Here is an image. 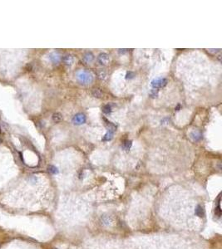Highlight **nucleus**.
Wrapping results in <instances>:
<instances>
[{
    "label": "nucleus",
    "instance_id": "9b49d317",
    "mask_svg": "<svg viewBox=\"0 0 222 249\" xmlns=\"http://www.w3.org/2000/svg\"><path fill=\"white\" fill-rule=\"evenodd\" d=\"M53 120H54L55 122H59V121H61L62 120V115L60 113H58V112L54 113V115H53Z\"/></svg>",
    "mask_w": 222,
    "mask_h": 249
},
{
    "label": "nucleus",
    "instance_id": "1a4fd4ad",
    "mask_svg": "<svg viewBox=\"0 0 222 249\" xmlns=\"http://www.w3.org/2000/svg\"><path fill=\"white\" fill-rule=\"evenodd\" d=\"M113 134H114V132L108 131L107 134L102 138V140L103 141H109V140H111L113 138Z\"/></svg>",
    "mask_w": 222,
    "mask_h": 249
},
{
    "label": "nucleus",
    "instance_id": "ddd939ff",
    "mask_svg": "<svg viewBox=\"0 0 222 249\" xmlns=\"http://www.w3.org/2000/svg\"><path fill=\"white\" fill-rule=\"evenodd\" d=\"M132 141L131 140H125L124 142H123V145H122V147H123V149H126V150H127V149H129L132 147Z\"/></svg>",
    "mask_w": 222,
    "mask_h": 249
},
{
    "label": "nucleus",
    "instance_id": "dca6fc26",
    "mask_svg": "<svg viewBox=\"0 0 222 249\" xmlns=\"http://www.w3.org/2000/svg\"><path fill=\"white\" fill-rule=\"evenodd\" d=\"M134 77H135V74H134L133 72H132V71H129V72L127 73V79H132Z\"/></svg>",
    "mask_w": 222,
    "mask_h": 249
},
{
    "label": "nucleus",
    "instance_id": "6ab92c4d",
    "mask_svg": "<svg viewBox=\"0 0 222 249\" xmlns=\"http://www.w3.org/2000/svg\"><path fill=\"white\" fill-rule=\"evenodd\" d=\"M1 142H2V140H1V139H0V143H1Z\"/></svg>",
    "mask_w": 222,
    "mask_h": 249
},
{
    "label": "nucleus",
    "instance_id": "f8f14e48",
    "mask_svg": "<svg viewBox=\"0 0 222 249\" xmlns=\"http://www.w3.org/2000/svg\"><path fill=\"white\" fill-rule=\"evenodd\" d=\"M102 112L105 114H110L111 112V106L109 104L105 105L102 107Z\"/></svg>",
    "mask_w": 222,
    "mask_h": 249
},
{
    "label": "nucleus",
    "instance_id": "39448f33",
    "mask_svg": "<svg viewBox=\"0 0 222 249\" xmlns=\"http://www.w3.org/2000/svg\"><path fill=\"white\" fill-rule=\"evenodd\" d=\"M104 121H105V125H106V126H107V130L109 131H112V132H115L116 130V126L114 124H112L111 122H110V121H107L106 119H104Z\"/></svg>",
    "mask_w": 222,
    "mask_h": 249
},
{
    "label": "nucleus",
    "instance_id": "f257e3e1",
    "mask_svg": "<svg viewBox=\"0 0 222 249\" xmlns=\"http://www.w3.org/2000/svg\"><path fill=\"white\" fill-rule=\"evenodd\" d=\"M77 79L82 84H89L93 81V77L88 71H82L77 73Z\"/></svg>",
    "mask_w": 222,
    "mask_h": 249
},
{
    "label": "nucleus",
    "instance_id": "f03ea898",
    "mask_svg": "<svg viewBox=\"0 0 222 249\" xmlns=\"http://www.w3.org/2000/svg\"><path fill=\"white\" fill-rule=\"evenodd\" d=\"M166 84H167V79L161 77V78L154 79V80L151 82V87L153 88L157 89V88L163 87Z\"/></svg>",
    "mask_w": 222,
    "mask_h": 249
},
{
    "label": "nucleus",
    "instance_id": "a211bd4d",
    "mask_svg": "<svg viewBox=\"0 0 222 249\" xmlns=\"http://www.w3.org/2000/svg\"><path fill=\"white\" fill-rule=\"evenodd\" d=\"M157 93H158V91H157V90H156V91H155V90H152L151 92V96H152V97H155V96H157Z\"/></svg>",
    "mask_w": 222,
    "mask_h": 249
},
{
    "label": "nucleus",
    "instance_id": "f3484780",
    "mask_svg": "<svg viewBox=\"0 0 222 249\" xmlns=\"http://www.w3.org/2000/svg\"><path fill=\"white\" fill-rule=\"evenodd\" d=\"M196 214L199 215V216H201V215H202V209H201V208H200V206H199L198 209H196Z\"/></svg>",
    "mask_w": 222,
    "mask_h": 249
},
{
    "label": "nucleus",
    "instance_id": "7ed1b4c3",
    "mask_svg": "<svg viewBox=\"0 0 222 249\" xmlns=\"http://www.w3.org/2000/svg\"><path fill=\"white\" fill-rule=\"evenodd\" d=\"M86 121V116L82 113H78L72 118V123L75 125H82Z\"/></svg>",
    "mask_w": 222,
    "mask_h": 249
},
{
    "label": "nucleus",
    "instance_id": "423d86ee",
    "mask_svg": "<svg viewBox=\"0 0 222 249\" xmlns=\"http://www.w3.org/2000/svg\"><path fill=\"white\" fill-rule=\"evenodd\" d=\"M49 58H50L51 61H52V62H54V63H58L59 61H60V56L58 55V53H52V54L50 55Z\"/></svg>",
    "mask_w": 222,
    "mask_h": 249
},
{
    "label": "nucleus",
    "instance_id": "0eeeda50",
    "mask_svg": "<svg viewBox=\"0 0 222 249\" xmlns=\"http://www.w3.org/2000/svg\"><path fill=\"white\" fill-rule=\"evenodd\" d=\"M191 137L192 138V140H195V141H198V140H200V139H201V134H200V132H199V131H193V132H191Z\"/></svg>",
    "mask_w": 222,
    "mask_h": 249
},
{
    "label": "nucleus",
    "instance_id": "20e7f679",
    "mask_svg": "<svg viewBox=\"0 0 222 249\" xmlns=\"http://www.w3.org/2000/svg\"><path fill=\"white\" fill-rule=\"evenodd\" d=\"M98 60L100 64H102V65H107V63H108V61H109V57H108V55L106 54V53H101V54L98 56Z\"/></svg>",
    "mask_w": 222,
    "mask_h": 249
},
{
    "label": "nucleus",
    "instance_id": "6e6552de",
    "mask_svg": "<svg viewBox=\"0 0 222 249\" xmlns=\"http://www.w3.org/2000/svg\"><path fill=\"white\" fill-rule=\"evenodd\" d=\"M93 59H94L93 55L91 53H87L84 55V57H83V60H84V61H86L87 63H89V62L93 61Z\"/></svg>",
    "mask_w": 222,
    "mask_h": 249
},
{
    "label": "nucleus",
    "instance_id": "4468645a",
    "mask_svg": "<svg viewBox=\"0 0 222 249\" xmlns=\"http://www.w3.org/2000/svg\"><path fill=\"white\" fill-rule=\"evenodd\" d=\"M215 214L217 217H221V206H220V204H218V207L215 209Z\"/></svg>",
    "mask_w": 222,
    "mask_h": 249
},
{
    "label": "nucleus",
    "instance_id": "2eb2a0df",
    "mask_svg": "<svg viewBox=\"0 0 222 249\" xmlns=\"http://www.w3.org/2000/svg\"><path fill=\"white\" fill-rule=\"evenodd\" d=\"M48 170L49 172H51L52 174H58V170H57V168L56 167H54V166H49L48 168Z\"/></svg>",
    "mask_w": 222,
    "mask_h": 249
},
{
    "label": "nucleus",
    "instance_id": "9d476101",
    "mask_svg": "<svg viewBox=\"0 0 222 249\" xmlns=\"http://www.w3.org/2000/svg\"><path fill=\"white\" fill-rule=\"evenodd\" d=\"M63 61L67 65H71L72 63L73 62V57H72L71 55H66L65 57H63Z\"/></svg>",
    "mask_w": 222,
    "mask_h": 249
}]
</instances>
